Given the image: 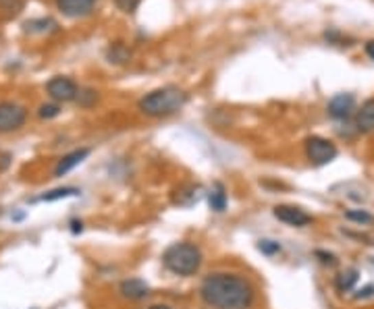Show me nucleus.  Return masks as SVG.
I'll return each instance as SVG.
<instances>
[{
  "instance_id": "nucleus-12",
  "label": "nucleus",
  "mask_w": 374,
  "mask_h": 309,
  "mask_svg": "<svg viewBox=\"0 0 374 309\" xmlns=\"http://www.w3.org/2000/svg\"><path fill=\"white\" fill-rule=\"evenodd\" d=\"M355 129L360 133H372L374 131V98L366 100L362 108L355 115Z\"/></svg>"
},
{
  "instance_id": "nucleus-14",
  "label": "nucleus",
  "mask_w": 374,
  "mask_h": 309,
  "mask_svg": "<svg viewBox=\"0 0 374 309\" xmlns=\"http://www.w3.org/2000/svg\"><path fill=\"white\" fill-rule=\"evenodd\" d=\"M81 191L77 187H58V189H52L44 195H40L36 201H58V199H67V197H77Z\"/></svg>"
},
{
  "instance_id": "nucleus-6",
  "label": "nucleus",
  "mask_w": 374,
  "mask_h": 309,
  "mask_svg": "<svg viewBox=\"0 0 374 309\" xmlns=\"http://www.w3.org/2000/svg\"><path fill=\"white\" fill-rule=\"evenodd\" d=\"M46 91L54 102H71V100H77L79 95L77 83L69 77H52L46 83Z\"/></svg>"
},
{
  "instance_id": "nucleus-21",
  "label": "nucleus",
  "mask_w": 374,
  "mask_h": 309,
  "mask_svg": "<svg viewBox=\"0 0 374 309\" xmlns=\"http://www.w3.org/2000/svg\"><path fill=\"white\" fill-rule=\"evenodd\" d=\"M38 115L42 119H54V117L60 115V106L58 104H42L40 111H38Z\"/></svg>"
},
{
  "instance_id": "nucleus-17",
  "label": "nucleus",
  "mask_w": 374,
  "mask_h": 309,
  "mask_svg": "<svg viewBox=\"0 0 374 309\" xmlns=\"http://www.w3.org/2000/svg\"><path fill=\"white\" fill-rule=\"evenodd\" d=\"M109 60L111 62H115V65H123V62H127L129 58H131V52H129V48L127 46H123V44H113L111 48H109Z\"/></svg>"
},
{
  "instance_id": "nucleus-19",
  "label": "nucleus",
  "mask_w": 374,
  "mask_h": 309,
  "mask_svg": "<svg viewBox=\"0 0 374 309\" xmlns=\"http://www.w3.org/2000/svg\"><path fill=\"white\" fill-rule=\"evenodd\" d=\"M258 249H260L264 255H274V253L280 251V243L270 241V239H262V241H258Z\"/></svg>"
},
{
  "instance_id": "nucleus-8",
  "label": "nucleus",
  "mask_w": 374,
  "mask_h": 309,
  "mask_svg": "<svg viewBox=\"0 0 374 309\" xmlns=\"http://www.w3.org/2000/svg\"><path fill=\"white\" fill-rule=\"evenodd\" d=\"M329 117L335 121H345L351 117V113L355 111V95L353 93H337L331 98L329 102Z\"/></svg>"
},
{
  "instance_id": "nucleus-25",
  "label": "nucleus",
  "mask_w": 374,
  "mask_h": 309,
  "mask_svg": "<svg viewBox=\"0 0 374 309\" xmlns=\"http://www.w3.org/2000/svg\"><path fill=\"white\" fill-rule=\"evenodd\" d=\"M366 54L374 60V40H370V42H366Z\"/></svg>"
},
{
  "instance_id": "nucleus-24",
  "label": "nucleus",
  "mask_w": 374,
  "mask_h": 309,
  "mask_svg": "<svg viewBox=\"0 0 374 309\" xmlns=\"http://www.w3.org/2000/svg\"><path fill=\"white\" fill-rule=\"evenodd\" d=\"M374 295V284H366L364 288H360L358 293H355V299H368V297H372Z\"/></svg>"
},
{
  "instance_id": "nucleus-11",
  "label": "nucleus",
  "mask_w": 374,
  "mask_h": 309,
  "mask_svg": "<svg viewBox=\"0 0 374 309\" xmlns=\"http://www.w3.org/2000/svg\"><path fill=\"white\" fill-rule=\"evenodd\" d=\"M87 156H89V150H87V148L69 152L67 156H63V158L58 160V164H56V168H54V174H56V176H65V174L71 172L75 166H79Z\"/></svg>"
},
{
  "instance_id": "nucleus-1",
  "label": "nucleus",
  "mask_w": 374,
  "mask_h": 309,
  "mask_svg": "<svg viewBox=\"0 0 374 309\" xmlns=\"http://www.w3.org/2000/svg\"><path fill=\"white\" fill-rule=\"evenodd\" d=\"M200 297L206 305L214 309H250L256 293L243 276L217 272L202 280Z\"/></svg>"
},
{
  "instance_id": "nucleus-9",
  "label": "nucleus",
  "mask_w": 374,
  "mask_h": 309,
  "mask_svg": "<svg viewBox=\"0 0 374 309\" xmlns=\"http://www.w3.org/2000/svg\"><path fill=\"white\" fill-rule=\"evenodd\" d=\"M94 3L96 0H56L58 11H63V15L67 17H85L94 11Z\"/></svg>"
},
{
  "instance_id": "nucleus-5",
  "label": "nucleus",
  "mask_w": 374,
  "mask_h": 309,
  "mask_svg": "<svg viewBox=\"0 0 374 309\" xmlns=\"http://www.w3.org/2000/svg\"><path fill=\"white\" fill-rule=\"evenodd\" d=\"M28 121V111L15 102H0V133L19 131Z\"/></svg>"
},
{
  "instance_id": "nucleus-3",
  "label": "nucleus",
  "mask_w": 374,
  "mask_h": 309,
  "mask_svg": "<svg viewBox=\"0 0 374 309\" xmlns=\"http://www.w3.org/2000/svg\"><path fill=\"white\" fill-rule=\"evenodd\" d=\"M204 262V255L198 245L190 241L173 243L164 253H162V264L168 272L177 276H194L200 272Z\"/></svg>"
},
{
  "instance_id": "nucleus-4",
  "label": "nucleus",
  "mask_w": 374,
  "mask_h": 309,
  "mask_svg": "<svg viewBox=\"0 0 374 309\" xmlns=\"http://www.w3.org/2000/svg\"><path fill=\"white\" fill-rule=\"evenodd\" d=\"M306 156L314 166H324L337 158V146L320 135H312L306 139Z\"/></svg>"
},
{
  "instance_id": "nucleus-27",
  "label": "nucleus",
  "mask_w": 374,
  "mask_h": 309,
  "mask_svg": "<svg viewBox=\"0 0 374 309\" xmlns=\"http://www.w3.org/2000/svg\"><path fill=\"white\" fill-rule=\"evenodd\" d=\"M148 309H170V307L164 305V303H156V305H152V307H148Z\"/></svg>"
},
{
  "instance_id": "nucleus-13",
  "label": "nucleus",
  "mask_w": 374,
  "mask_h": 309,
  "mask_svg": "<svg viewBox=\"0 0 374 309\" xmlns=\"http://www.w3.org/2000/svg\"><path fill=\"white\" fill-rule=\"evenodd\" d=\"M358 278H360V272H358L355 268H347V270H343L341 274H337V278H335V288H337L339 293H349V290L355 286Z\"/></svg>"
},
{
  "instance_id": "nucleus-23",
  "label": "nucleus",
  "mask_w": 374,
  "mask_h": 309,
  "mask_svg": "<svg viewBox=\"0 0 374 309\" xmlns=\"http://www.w3.org/2000/svg\"><path fill=\"white\" fill-rule=\"evenodd\" d=\"M318 260H320V264H324V266H335L337 264V258L333 255V253H327V251H316L314 253Z\"/></svg>"
},
{
  "instance_id": "nucleus-7",
  "label": "nucleus",
  "mask_w": 374,
  "mask_h": 309,
  "mask_svg": "<svg viewBox=\"0 0 374 309\" xmlns=\"http://www.w3.org/2000/svg\"><path fill=\"white\" fill-rule=\"evenodd\" d=\"M274 218L280 220L287 227H296V229H302V227H308L312 225V216L308 212H304L302 208H296V205H276L272 210Z\"/></svg>"
},
{
  "instance_id": "nucleus-22",
  "label": "nucleus",
  "mask_w": 374,
  "mask_h": 309,
  "mask_svg": "<svg viewBox=\"0 0 374 309\" xmlns=\"http://www.w3.org/2000/svg\"><path fill=\"white\" fill-rule=\"evenodd\" d=\"M115 5L123 11V13H133L140 5V0H115Z\"/></svg>"
},
{
  "instance_id": "nucleus-16",
  "label": "nucleus",
  "mask_w": 374,
  "mask_h": 309,
  "mask_svg": "<svg viewBox=\"0 0 374 309\" xmlns=\"http://www.w3.org/2000/svg\"><path fill=\"white\" fill-rule=\"evenodd\" d=\"M345 218H347L349 222H353V225H358V227H372V225H374V216H372L368 210H360V208L347 210V212H345Z\"/></svg>"
},
{
  "instance_id": "nucleus-10",
  "label": "nucleus",
  "mask_w": 374,
  "mask_h": 309,
  "mask_svg": "<svg viewBox=\"0 0 374 309\" xmlns=\"http://www.w3.org/2000/svg\"><path fill=\"white\" fill-rule=\"evenodd\" d=\"M119 293L129 301H142V299H146L150 295V286L142 278H127V280L121 282Z\"/></svg>"
},
{
  "instance_id": "nucleus-26",
  "label": "nucleus",
  "mask_w": 374,
  "mask_h": 309,
  "mask_svg": "<svg viewBox=\"0 0 374 309\" xmlns=\"http://www.w3.org/2000/svg\"><path fill=\"white\" fill-rule=\"evenodd\" d=\"M71 225H73V233H81V231H83V225H81V222L75 220V222H71Z\"/></svg>"
},
{
  "instance_id": "nucleus-20",
  "label": "nucleus",
  "mask_w": 374,
  "mask_h": 309,
  "mask_svg": "<svg viewBox=\"0 0 374 309\" xmlns=\"http://www.w3.org/2000/svg\"><path fill=\"white\" fill-rule=\"evenodd\" d=\"M0 9L9 15H17L23 9V0H0Z\"/></svg>"
},
{
  "instance_id": "nucleus-2",
  "label": "nucleus",
  "mask_w": 374,
  "mask_h": 309,
  "mask_svg": "<svg viewBox=\"0 0 374 309\" xmlns=\"http://www.w3.org/2000/svg\"><path fill=\"white\" fill-rule=\"evenodd\" d=\"M187 104V93L175 85H166L160 89H154L150 93H146L138 108L146 115V117H170L175 113H179L183 106Z\"/></svg>"
},
{
  "instance_id": "nucleus-15",
  "label": "nucleus",
  "mask_w": 374,
  "mask_h": 309,
  "mask_svg": "<svg viewBox=\"0 0 374 309\" xmlns=\"http://www.w3.org/2000/svg\"><path fill=\"white\" fill-rule=\"evenodd\" d=\"M208 201H210V208H212L214 212H225V210H227V201H229V199H227V191H225V187H223L221 183L214 185V189H212Z\"/></svg>"
},
{
  "instance_id": "nucleus-18",
  "label": "nucleus",
  "mask_w": 374,
  "mask_h": 309,
  "mask_svg": "<svg viewBox=\"0 0 374 309\" xmlns=\"http://www.w3.org/2000/svg\"><path fill=\"white\" fill-rule=\"evenodd\" d=\"M52 27H56V23L52 19H38V21H28L25 23L28 32H48Z\"/></svg>"
}]
</instances>
